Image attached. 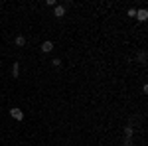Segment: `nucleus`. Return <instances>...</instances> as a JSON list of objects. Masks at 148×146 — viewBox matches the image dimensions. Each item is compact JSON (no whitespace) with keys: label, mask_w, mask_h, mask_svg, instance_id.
I'll return each mask as SVG.
<instances>
[{"label":"nucleus","mask_w":148,"mask_h":146,"mask_svg":"<svg viewBox=\"0 0 148 146\" xmlns=\"http://www.w3.org/2000/svg\"><path fill=\"white\" fill-rule=\"evenodd\" d=\"M10 117H12V119H16V121H22V119H24V112L20 111V109H16V107H14V109H10Z\"/></svg>","instance_id":"nucleus-1"},{"label":"nucleus","mask_w":148,"mask_h":146,"mask_svg":"<svg viewBox=\"0 0 148 146\" xmlns=\"http://www.w3.org/2000/svg\"><path fill=\"white\" fill-rule=\"evenodd\" d=\"M53 16H57V18H63V16H65V6H61V4H56Z\"/></svg>","instance_id":"nucleus-2"},{"label":"nucleus","mask_w":148,"mask_h":146,"mask_svg":"<svg viewBox=\"0 0 148 146\" xmlns=\"http://www.w3.org/2000/svg\"><path fill=\"white\" fill-rule=\"evenodd\" d=\"M136 18L140 20V22H144V20L148 18V12H146V8H140V10L136 12Z\"/></svg>","instance_id":"nucleus-3"},{"label":"nucleus","mask_w":148,"mask_h":146,"mask_svg":"<svg viewBox=\"0 0 148 146\" xmlns=\"http://www.w3.org/2000/svg\"><path fill=\"white\" fill-rule=\"evenodd\" d=\"M51 49H53V44H51V42H49V40H47V42H44V44H42V51H44V53H49V51H51Z\"/></svg>","instance_id":"nucleus-4"},{"label":"nucleus","mask_w":148,"mask_h":146,"mask_svg":"<svg viewBox=\"0 0 148 146\" xmlns=\"http://www.w3.org/2000/svg\"><path fill=\"white\" fill-rule=\"evenodd\" d=\"M14 44L18 45V47H24V45H26V38H24V36H16Z\"/></svg>","instance_id":"nucleus-5"},{"label":"nucleus","mask_w":148,"mask_h":146,"mask_svg":"<svg viewBox=\"0 0 148 146\" xmlns=\"http://www.w3.org/2000/svg\"><path fill=\"white\" fill-rule=\"evenodd\" d=\"M18 75H20V63H14V65H12V77L16 79Z\"/></svg>","instance_id":"nucleus-6"},{"label":"nucleus","mask_w":148,"mask_h":146,"mask_svg":"<svg viewBox=\"0 0 148 146\" xmlns=\"http://www.w3.org/2000/svg\"><path fill=\"white\" fill-rule=\"evenodd\" d=\"M138 61H140V63L146 61V51H140V53H138Z\"/></svg>","instance_id":"nucleus-7"},{"label":"nucleus","mask_w":148,"mask_h":146,"mask_svg":"<svg viewBox=\"0 0 148 146\" xmlns=\"http://www.w3.org/2000/svg\"><path fill=\"white\" fill-rule=\"evenodd\" d=\"M128 16L130 18H136V8H128Z\"/></svg>","instance_id":"nucleus-8"},{"label":"nucleus","mask_w":148,"mask_h":146,"mask_svg":"<svg viewBox=\"0 0 148 146\" xmlns=\"http://www.w3.org/2000/svg\"><path fill=\"white\" fill-rule=\"evenodd\" d=\"M51 65H53V67H59V65H61V59H51Z\"/></svg>","instance_id":"nucleus-9"},{"label":"nucleus","mask_w":148,"mask_h":146,"mask_svg":"<svg viewBox=\"0 0 148 146\" xmlns=\"http://www.w3.org/2000/svg\"><path fill=\"white\" fill-rule=\"evenodd\" d=\"M121 146H128V144H121Z\"/></svg>","instance_id":"nucleus-10"}]
</instances>
